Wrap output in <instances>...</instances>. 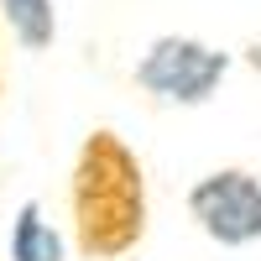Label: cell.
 Masks as SVG:
<instances>
[{
	"label": "cell",
	"instance_id": "1",
	"mask_svg": "<svg viewBox=\"0 0 261 261\" xmlns=\"http://www.w3.org/2000/svg\"><path fill=\"white\" fill-rule=\"evenodd\" d=\"M73 241L89 261H115L146 235V172L115 130H89L73 157Z\"/></svg>",
	"mask_w": 261,
	"mask_h": 261
},
{
	"label": "cell",
	"instance_id": "2",
	"mask_svg": "<svg viewBox=\"0 0 261 261\" xmlns=\"http://www.w3.org/2000/svg\"><path fill=\"white\" fill-rule=\"evenodd\" d=\"M230 73V53L199 37H157L136 63V84L162 105H209Z\"/></svg>",
	"mask_w": 261,
	"mask_h": 261
},
{
	"label": "cell",
	"instance_id": "3",
	"mask_svg": "<svg viewBox=\"0 0 261 261\" xmlns=\"http://www.w3.org/2000/svg\"><path fill=\"white\" fill-rule=\"evenodd\" d=\"M188 214L220 246L261 241V178L246 167H214L188 188Z\"/></svg>",
	"mask_w": 261,
	"mask_h": 261
},
{
	"label": "cell",
	"instance_id": "4",
	"mask_svg": "<svg viewBox=\"0 0 261 261\" xmlns=\"http://www.w3.org/2000/svg\"><path fill=\"white\" fill-rule=\"evenodd\" d=\"M11 261H63V241H58V230L42 220V204H37V199H27L21 214H16Z\"/></svg>",
	"mask_w": 261,
	"mask_h": 261
},
{
	"label": "cell",
	"instance_id": "5",
	"mask_svg": "<svg viewBox=\"0 0 261 261\" xmlns=\"http://www.w3.org/2000/svg\"><path fill=\"white\" fill-rule=\"evenodd\" d=\"M11 16V32L21 37V47H47L58 21H53V0H0Z\"/></svg>",
	"mask_w": 261,
	"mask_h": 261
}]
</instances>
